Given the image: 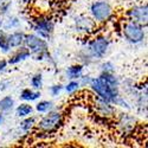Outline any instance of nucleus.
<instances>
[{
	"label": "nucleus",
	"instance_id": "20",
	"mask_svg": "<svg viewBox=\"0 0 148 148\" xmlns=\"http://www.w3.org/2000/svg\"><path fill=\"white\" fill-rule=\"evenodd\" d=\"M31 85L34 89H40L43 87V76L42 73H36L31 78Z\"/></svg>",
	"mask_w": 148,
	"mask_h": 148
},
{
	"label": "nucleus",
	"instance_id": "12",
	"mask_svg": "<svg viewBox=\"0 0 148 148\" xmlns=\"http://www.w3.org/2000/svg\"><path fill=\"white\" fill-rule=\"evenodd\" d=\"M24 38H25V34L20 31H17L7 36V42L11 47H19L24 44Z\"/></svg>",
	"mask_w": 148,
	"mask_h": 148
},
{
	"label": "nucleus",
	"instance_id": "25",
	"mask_svg": "<svg viewBox=\"0 0 148 148\" xmlns=\"http://www.w3.org/2000/svg\"><path fill=\"white\" fill-rule=\"evenodd\" d=\"M6 66H7V62L6 60H1V62H0V71L5 70Z\"/></svg>",
	"mask_w": 148,
	"mask_h": 148
},
{
	"label": "nucleus",
	"instance_id": "11",
	"mask_svg": "<svg viewBox=\"0 0 148 148\" xmlns=\"http://www.w3.org/2000/svg\"><path fill=\"white\" fill-rule=\"evenodd\" d=\"M96 104H97V106H96V107H97V112H98V114H100L101 116H103V117H109V116H112V115L114 114V108L110 106L109 102L102 100V98L98 97Z\"/></svg>",
	"mask_w": 148,
	"mask_h": 148
},
{
	"label": "nucleus",
	"instance_id": "4",
	"mask_svg": "<svg viewBox=\"0 0 148 148\" xmlns=\"http://www.w3.org/2000/svg\"><path fill=\"white\" fill-rule=\"evenodd\" d=\"M90 13L96 23H106L114 14V10L109 3L104 0L94 1L90 6Z\"/></svg>",
	"mask_w": 148,
	"mask_h": 148
},
{
	"label": "nucleus",
	"instance_id": "19",
	"mask_svg": "<svg viewBox=\"0 0 148 148\" xmlns=\"http://www.w3.org/2000/svg\"><path fill=\"white\" fill-rule=\"evenodd\" d=\"M34 126H36V120H34V117H27V119H25V120H24V121L20 123L21 129L25 130V132L31 130Z\"/></svg>",
	"mask_w": 148,
	"mask_h": 148
},
{
	"label": "nucleus",
	"instance_id": "6",
	"mask_svg": "<svg viewBox=\"0 0 148 148\" xmlns=\"http://www.w3.org/2000/svg\"><path fill=\"white\" fill-rule=\"evenodd\" d=\"M88 47H89L88 51H89L90 57L96 58V59L102 58L109 47V39L106 36H96L95 38H92L89 42Z\"/></svg>",
	"mask_w": 148,
	"mask_h": 148
},
{
	"label": "nucleus",
	"instance_id": "24",
	"mask_svg": "<svg viewBox=\"0 0 148 148\" xmlns=\"http://www.w3.org/2000/svg\"><path fill=\"white\" fill-rule=\"evenodd\" d=\"M102 70L106 71V72H113L114 70V65L112 63H109V62H107V63H104L102 65Z\"/></svg>",
	"mask_w": 148,
	"mask_h": 148
},
{
	"label": "nucleus",
	"instance_id": "14",
	"mask_svg": "<svg viewBox=\"0 0 148 148\" xmlns=\"http://www.w3.org/2000/svg\"><path fill=\"white\" fill-rule=\"evenodd\" d=\"M40 97V92L39 91H33L31 89H24L20 94V98L25 102H32V101H37Z\"/></svg>",
	"mask_w": 148,
	"mask_h": 148
},
{
	"label": "nucleus",
	"instance_id": "17",
	"mask_svg": "<svg viewBox=\"0 0 148 148\" xmlns=\"http://www.w3.org/2000/svg\"><path fill=\"white\" fill-rule=\"evenodd\" d=\"M52 109V102L50 101H40L36 104V110L38 113H47Z\"/></svg>",
	"mask_w": 148,
	"mask_h": 148
},
{
	"label": "nucleus",
	"instance_id": "1",
	"mask_svg": "<svg viewBox=\"0 0 148 148\" xmlns=\"http://www.w3.org/2000/svg\"><path fill=\"white\" fill-rule=\"evenodd\" d=\"M89 87L91 88V90L100 97L102 100L112 103V102H116L117 97H119V87L117 85H112L108 82H106L102 77H96V78H91Z\"/></svg>",
	"mask_w": 148,
	"mask_h": 148
},
{
	"label": "nucleus",
	"instance_id": "18",
	"mask_svg": "<svg viewBox=\"0 0 148 148\" xmlns=\"http://www.w3.org/2000/svg\"><path fill=\"white\" fill-rule=\"evenodd\" d=\"M81 87V84H79V81H76V79H70V82L65 85V91L68 94H75Z\"/></svg>",
	"mask_w": 148,
	"mask_h": 148
},
{
	"label": "nucleus",
	"instance_id": "23",
	"mask_svg": "<svg viewBox=\"0 0 148 148\" xmlns=\"http://www.w3.org/2000/svg\"><path fill=\"white\" fill-rule=\"evenodd\" d=\"M62 90H63V85L62 84H55L50 88V94L52 96H58Z\"/></svg>",
	"mask_w": 148,
	"mask_h": 148
},
{
	"label": "nucleus",
	"instance_id": "2",
	"mask_svg": "<svg viewBox=\"0 0 148 148\" xmlns=\"http://www.w3.org/2000/svg\"><path fill=\"white\" fill-rule=\"evenodd\" d=\"M121 31H122L123 37H125V39L132 44L141 43L146 37V32L142 27V24H139L134 20L126 21L122 25Z\"/></svg>",
	"mask_w": 148,
	"mask_h": 148
},
{
	"label": "nucleus",
	"instance_id": "9",
	"mask_svg": "<svg viewBox=\"0 0 148 148\" xmlns=\"http://www.w3.org/2000/svg\"><path fill=\"white\" fill-rule=\"evenodd\" d=\"M75 26H76V31L84 33V34H88V33L92 32L94 30H96L97 23L89 17L79 16L75 19Z\"/></svg>",
	"mask_w": 148,
	"mask_h": 148
},
{
	"label": "nucleus",
	"instance_id": "16",
	"mask_svg": "<svg viewBox=\"0 0 148 148\" xmlns=\"http://www.w3.org/2000/svg\"><path fill=\"white\" fill-rule=\"evenodd\" d=\"M32 107L30 106V104H27V103H21L20 106H18L17 107V109H16V113H17V115L19 116V117H26V116H29L31 113H32Z\"/></svg>",
	"mask_w": 148,
	"mask_h": 148
},
{
	"label": "nucleus",
	"instance_id": "22",
	"mask_svg": "<svg viewBox=\"0 0 148 148\" xmlns=\"http://www.w3.org/2000/svg\"><path fill=\"white\" fill-rule=\"evenodd\" d=\"M19 24H20V21L17 18H10L5 23V30H8L10 27L11 29H14V27H17L19 25Z\"/></svg>",
	"mask_w": 148,
	"mask_h": 148
},
{
	"label": "nucleus",
	"instance_id": "3",
	"mask_svg": "<svg viewBox=\"0 0 148 148\" xmlns=\"http://www.w3.org/2000/svg\"><path fill=\"white\" fill-rule=\"evenodd\" d=\"M47 113L49 114L45 115L37 125L38 129L44 134H50L56 132L58 128L62 127L64 122V116L60 112H47Z\"/></svg>",
	"mask_w": 148,
	"mask_h": 148
},
{
	"label": "nucleus",
	"instance_id": "10",
	"mask_svg": "<svg viewBox=\"0 0 148 148\" xmlns=\"http://www.w3.org/2000/svg\"><path fill=\"white\" fill-rule=\"evenodd\" d=\"M19 47H20V46H19ZM30 56H31V51L29 50L26 46H25V47H20L13 56H11V58H10L8 62H7V64H11V65L18 64V63H20V62L27 59Z\"/></svg>",
	"mask_w": 148,
	"mask_h": 148
},
{
	"label": "nucleus",
	"instance_id": "28",
	"mask_svg": "<svg viewBox=\"0 0 148 148\" xmlns=\"http://www.w3.org/2000/svg\"><path fill=\"white\" fill-rule=\"evenodd\" d=\"M1 25H3V20H1V17H0V27H1Z\"/></svg>",
	"mask_w": 148,
	"mask_h": 148
},
{
	"label": "nucleus",
	"instance_id": "7",
	"mask_svg": "<svg viewBox=\"0 0 148 148\" xmlns=\"http://www.w3.org/2000/svg\"><path fill=\"white\" fill-rule=\"evenodd\" d=\"M24 43H25L26 47L31 51V53H42L47 51V43L39 36L36 34H25L24 38Z\"/></svg>",
	"mask_w": 148,
	"mask_h": 148
},
{
	"label": "nucleus",
	"instance_id": "27",
	"mask_svg": "<svg viewBox=\"0 0 148 148\" xmlns=\"http://www.w3.org/2000/svg\"><path fill=\"white\" fill-rule=\"evenodd\" d=\"M1 122H3V115L0 114V123H1Z\"/></svg>",
	"mask_w": 148,
	"mask_h": 148
},
{
	"label": "nucleus",
	"instance_id": "5",
	"mask_svg": "<svg viewBox=\"0 0 148 148\" xmlns=\"http://www.w3.org/2000/svg\"><path fill=\"white\" fill-rule=\"evenodd\" d=\"M55 29V21L50 16L40 14L33 20V30L43 39H49Z\"/></svg>",
	"mask_w": 148,
	"mask_h": 148
},
{
	"label": "nucleus",
	"instance_id": "21",
	"mask_svg": "<svg viewBox=\"0 0 148 148\" xmlns=\"http://www.w3.org/2000/svg\"><path fill=\"white\" fill-rule=\"evenodd\" d=\"M0 49L4 52H8L11 50V46L8 45L7 42V36H5L4 33H0Z\"/></svg>",
	"mask_w": 148,
	"mask_h": 148
},
{
	"label": "nucleus",
	"instance_id": "15",
	"mask_svg": "<svg viewBox=\"0 0 148 148\" xmlns=\"http://www.w3.org/2000/svg\"><path fill=\"white\" fill-rule=\"evenodd\" d=\"M14 106V100L11 96H5L0 100V112H10Z\"/></svg>",
	"mask_w": 148,
	"mask_h": 148
},
{
	"label": "nucleus",
	"instance_id": "13",
	"mask_svg": "<svg viewBox=\"0 0 148 148\" xmlns=\"http://www.w3.org/2000/svg\"><path fill=\"white\" fill-rule=\"evenodd\" d=\"M83 65L81 64H75V65H71L66 69V77L69 79H77L82 76L83 73Z\"/></svg>",
	"mask_w": 148,
	"mask_h": 148
},
{
	"label": "nucleus",
	"instance_id": "26",
	"mask_svg": "<svg viewBox=\"0 0 148 148\" xmlns=\"http://www.w3.org/2000/svg\"><path fill=\"white\" fill-rule=\"evenodd\" d=\"M21 1H23L24 4H26V5H30V4L34 3V1H36V0H21Z\"/></svg>",
	"mask_w": 148,
	"mask_h": 148
},
{
	"label": "nucleus",
	"instance_id": "8",
	"mask_svg": "<svg viewBox=\"0 0 148 148\" xmlns=\"http://www.w3.org/2000/svg\"><path fill=\"white\" fill-rule=\"evenodd\" d=\"M126 16L130 19L134 20L139 24H147V19H148V12H147V4H142V5H135L133 7H130Z\"/></svg>",
	"mask_w": 148,
	"mask_h": 148
}]
</instances>
